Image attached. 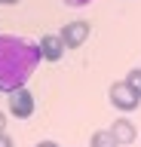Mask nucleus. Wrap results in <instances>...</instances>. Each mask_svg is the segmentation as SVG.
<instances>
[{
  "label": "nucleus",
  "instance_id": "nucleus-7",
  "mask_svg": "<svg viewBox=\"0 0 141 147\" xmlns=\"http://www.w3.org/2000/svg\"><path fill=\"white\" fill-rule=\"evenodd\" d=\"M89 147H120V144H117V138H113L111 132L98 129V132H92V138H89Z\"/></svg>",
  "mask_w": 141,
  "mask_h": 147
},
{
  "label": "nucleus",
  "instance_id": "nucleus-5",
  "mask_svg": "<svg viewBox=\"0 0 141 147\" xmlns=\"http://www.w3.org/2000/svg\"><path fill=\"white\" fill-rule=\"evenodd\" d=\"M37 46H40V55H43L46 61H61V55H65V49H67L65 40L58 34H43L37 40Z\"/></svg>",
  "mask_w": 141,
  "mask_h": 147
},
{
  "label": "nucleus",
  "instance_id": "nucleus-1",
  "mask_svg": "<svg viewBox=\"0 0 141 147\" xmlns=\"http://www.w3.org/2000/svg\"><path fill=\"white\" fill-rule=\"evenodd\" d=\"M40 46L19 34H0V92L28 86L31 74L40 67Z\"/></svg>",
  "mask_w": 141,
  "mask_h": 147
},
{
  "label": "nucleus",
  "instance_id": "nucleus-12",
  "mask_svg": "<svg viewBox=\"0 0 141 147\" xmlns=\"http://www.w3.org/2000/svg\"><path fill=\"white\" fill-rule=\"evenodd\" d=\"M37 147H61V144H55V141H40Z\"/></svg>",
  "mask_w": 141,
  "mask_h": 147
},
{
  "label": "nucleus",
  "instance_id": "nucleus-3",
  "mask_svg": "<svg viewBox=\"0 0 141 147\" xmlns=\"http://www.w3.org/2000/svg\"><path fill=\"white\" fill-rule=\"evenodd\" d=\"M9 98H6V104H9V113L12 117H19V119H28L31 113H34V95H31V89H25V86H19V89H12L6 92Z\"/></svg>",
  "mask_w": 141,
  "mask_h": 147
},
{
  "label": "nucleus",
  "instance_id": "nucleus-13",
  "mask_svg": "<svg viewBox=\"0 0 141 147\" xmlns=\"http://www.w3.org/2000/svg\"><path fill=\"white\" fill-rule=\"evenodd\" d=\"M0 3H6V6H12V3H19V0H0Z\"/></svg>",
  "mask_w": 141,
  "mask_h": 147
},
{
  "label": "nucleus",
  "instance_id": "nucleus-9",
  "mask_svg": "<svg viewBox=\"0 0 141 147\" xmlns=\"http://www.w3.org/2000/svg\"><path fill=\"white\" fill-rule=\"evenodd\" d=\"M0 147H16V141H12V138L3 132V135H0Z\"/></svg>",
  "mask_w": 141,
  "mask_h": 147
},
{
  "label": "nucleus",
  "instance_id": "nucleus-8",
  "mask_svg": "<svg viewBox=\"0 0 141 147\" xmlns=\"http://www.w3.org/2000/svg\"><path fill=\"white\" fill-rule=\"evenodd\" d=\"M126 83H129L132 89L141 95V67H135V71H129V74H126Z\"/></svg>",
  "mask_w": 141,
  "mask_h": 147
},
{
  "label": "nucleus",
  "instance_id": "nucleus-6",
  "mask_svg": "<svg viewBox=\"0 0 141 147\" xmlns=\"http://www.w3.org/2000/svg\"><path fill=\"white\" fill-rule=\"evenodd\" d=\"M111 135L117 138V144H132L135 138H138V129H135V123H129L126 117H120V119H113V126H111Z\"/></svg>",
  "mask_w": 141,
  "mask_h": 147
},
{
  "label": "nucleus",
  "instance_id": "nucleus-11",
  "mask_svg": "<svg viewBox=\"0 0 141 147\" xmlns=\"http://www.w3.org/2000/svg\"><path fill=\"white\" fill-rule=\"evenodd\" d=\"M6 132V117H3V110H0V135Z\"/></svg>",
  "mask_w": 141,
  "mask_h": 147
},
{
  "label": "nucleus",
  "instance_id": "nucleus-2",
  "mask_svg": "<svg viewBox=\"0 0 141 147\" xmlns=\"http://www.w3.org/2000/svg\"><path fill=\"white\" fill-rule=\"evenodd\" d=\"M107 98H111V104H113L117 110H123V113H132V110H138V104H141V95L132 89L126 80L111 83V89H107Z\"/></svg>",
  "mask_w": 141,
  "mask_h": 147
},
{
  "label": "nucleus",
  "instance_id": "nucleus-14",
  "mask_svg": "<svg viewBox=\"0 0 141 147\" xmlns=\"http://www.w3.org/2000/svg\"><path fill=\"white\" fill-rule=\"evenodd\" d=\"M138 141H141V135H138Z\"/></svg>",
  "mask_w": 141,
  "mask_h": 147
},
{
  "label": "nucleus",
  "instance_id": "nucleus-4",
  "mask_svg": "<svg viewBox=\"0 0 141 147\" xmlns=\"http://www.w3.org/2000/svg\"><path fill=\"white\" fill-rule=\"evenodd\" d=\"M58 37L65 40L67 49H77V46H83L86 40H89V22H67V25L58 31Z\"/></svg>",
  "mask_w": 141,
  "mask_h": 147
},
{
  "label": "nucleus",
  "instance_id": "nucleus-10",
  "mask_svg": "<svg viewBox=\"0 0 141 147\" xmlns=\"http://www.w3.org/2000/svg\"><path fill=\"white\" fill-rule=\"evenodd\" d=\"M67 6H89V3H92V0H65Z\"/></svg>",
  "mask_w": 141,
  "mask_h": 147
}]
</instances>
